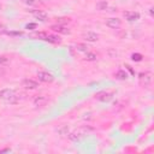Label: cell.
I'll list each match as a JSON object with an SVG mask.
<instances>
[{
    "instance_id": "6da1fadb",
    "label": "cell",
    "mask_w": 154,
    "mask_h": 154,
    "mask_svg": "<svg viewBox=\"0 0 154 154\" xmlns=\"http://www.w3.org/2000/svg\"><path fill=\"white\" fill-rule=\"evenodd\" d=\"M0 99L10 101L12 103L17 102V95L12 89H2V90H0Z\"/></svg>"
},
{
    "instance_id": "7a4b0ae2",
    "label": "cell",
    "mask_w": 154,
    "mask_h": 154,
    "mask_svg": "<svg viewBox=\"0 0 154 154\" xmlns=\"http://www.w3.org/2000/svg\"><path fill=\"white\" fill-rule=\"evenodd\" d=\"M37 78L40 82H43V83H51L53 82L54 77L53 75H51L49 72H46V71H40L37 72Z\"/></svg>"
},
{
    "instance_id": "3957f363",
    "label": "cell",
    "mask_w": 154,
    "mask_h": 154,
    "mask_svg": "<svg viewBox=\"0 0 154 154\" xmlns=\"http://www.w3.org/2000/svg\"><path fill=\"white\" fill-rule=\"evenodd\" d=\"M140 83L143 87H148L152 83V73L150 72H142V73H140Z\"/></svg>"
},
{
    "instance_id": "277c9868",
    "label": "cell",
    "mask_w": 154,
    "mask_h": 154,
    "mask_svg": "<svg viewBox=\"0 0 154 154\" xmlns=\"http://www.w3.org/2000/svg\"><path fill=\"white\" fill-rule=\"evenodd\" d=\"M106 25L108 28H111V29H118L122 25V20L119 18H117V17H112V18H108L106 20Z\"/></svg>"
},
{
    "instance_id": "5b68a950",
    "label": "cell",
    "mask_w": 154,
    "mask_h": 154,
    "mask_svg": "<svg viewBox=\"0 0 154 154\" xmlns=\"http://www.w3.org/2000/svg\"><path fill=\"white\" fill-rule=\"evenodd\" d=\"M113 94L112 93H108V91H100L95 95V99L99 100V101H102V102H106V101H109L112 99Z\"/></svg>"
},
{
    "instance_id": "8992f818",
    "label": "cell",
    "mask_w": 154,
    "mask_h": 154,
    "mask_svg": "<svg viewBox=\"0 0 154 154\" xmlns=\"http://www.w3.org/2000/svg\"><path fill=\"white\" fill-rule=\"evenodd\" d=\"M124 17L128 22H135V20L140 19V13L135 12V11H126V12H124Z\"/></svg>"
},
{
    "instance_id": "52a82bcc",
    "label": "cell",
    "mask_w": 154,
    "mask_h": 154,
    "mask_svg": "<svg viewBox=\"0 0 154 154\" xmlns=\"http://www.w3.org/2000/svg\"><path fill=\"white\" fill-rule=\"evenodd\" d=\"M22 85L25 88V89H36L38 87V83L34 79H30V78H26L22 82Z\"/></svg>"
},
{
    "instance_id": "ba28073f",
    "label": "cell",
    "mask_w": 154,
    "mask_h": 154,
    "mask_svg": "<svg viewBox=\"0 0 154 154\" xmlns=\"http://www.w3.org/2000/svg\"><path fill=\"white\" fill-rule=\"evenodd\" d=\"M30 12H31V14H32L36 19H38V20H41V22H43V20L47 19V13H46L45 11H41V10H31Z\"/></svg>"
},
{
    "instance_id": "9c48e42d",
    "label": "cell",
    "mask_w": 154,
    "mask_h": 154,
    "mask_svg": "<svg viewBox=\"0 0 154 154\" xmlns=\"http://www.w3.org/2000/svg\"><path fill=\"white\" fill-rule=\"evenodd\" d=\"M51 29H52L53 31H55V32H60V34H65V35L70 32L69 28H66V26L63 25V24H53V25L51 26Z\"/></svg>"
},
{
    "instance_id": "30bf717a",
    "label": "cell",
    "mask_w": 154,
    "mask_h": 154,
    "mask_svg": "<svg viewBox=\"0 0 154 154\" xmlns=\"http://www.w3.org/2000/svg\"><path fill=\"white\" fill-rule=\"evenodd\" d=\"M83 38L88 42H95V41L99 40V35L94 31H87V32L83 34Z\"/></svg>"
},
{
    "instance_id": "8fae6325",
    "label": "cell",
    "mask_w": 154,
    "mask_h": 154,
    "mask_svg": "<svg viewBox=\"0 0 154 154\" xmlns=\"http://www.w3.org/2000/svg\"><path fill=\"white\" fill-rule=\"evenodd\" d=\"M47 102H48V99H47V96H45V95H37V96L34 99V105H35L36 107H42V106H45Z\"/></svg>"
},
{
    "instance_id": "7c38bea8",
    "label": "cell",
    "mask_w": 154,
    "mask_h": 154,
    "mask_svg": "<svg viewBox=\"0 0 154 154\" xmlns=\"http://www.w3.org/2000/svg\"><path fill=\"white\" fill-rule=\"evenodd\" d=\"M46 41L49 42V43H60L61 42V38L59 36H57V35H48L47 38H46Z\"/></svg>"
},
{
    "instance_id": "4fadbf2b",
    "label": "cell",
    "mask_w": 154,
    "mask_h": 154,
    "mask_svg": "<svg viewBox=\"0 0 154 154\" xmlns=\"http://www.w3.org/2000/svg\"><path fill=\"white\" fill-rule=\"evenodd\" d=\"M107 7H108V4H107L106 0H100V1L96 2V8H97L99 11H103V10H106Z\"/></svg>"
},
{
    "instance_id": "5bb4252c",
    "label": "cell",
    "mask_w": 154,
    "mask_h": 154,
    "mask_svg": "<svg viewBox=\"0 0 154 154\" xmlns=\"http://www.w3.org/2000/svg\"><path fill=\"white\" fill-rule=\"evenodd\" d=\"M85 60L87 61H94V60H96V54L95 53H91V52H87Z\"/></svg>"
},
{
    "instance_id": "9a60e30c",
    "label": "cell",
    "mask_w": 154,
    "mask_h": 154,
    "mask_svg": "<svg viewBox=\"0 0 154 154\" xmlns=\"http://www.w3.org/2000/svg\"><path fill=\"white\" fill-rule=\"evenodd\" d=\"M116 77H117L118 79H125V78L128 77V75H126V72H125V71H123V70H119V71H117V73H116Z\"/></svg>"
},
{
    "instance_id": "2e32d148",
    "label": "cell",
    "mask_w": 154,
    "mask_h": 154,
    "mask_svg": "<svg viewBox=\"0 0 154 154\" xmlns=\"http://www.w3.org/2000/svg\"><path fill=\"white\" fill-rule=\"evenodd\" d=\"M22 2L25 5H29V6H35V5L40 4L41 1L40 0H22Z\"/></svg>"
},
{
    "instance_id": "e0dca14e",
    "label": "cell",
    "mask_w": 154,
    "mask_h": 154,
    "mask_svg": "<svg viewBox=\"0 0 154 154\" xmlns=\"http://www.w3.org/2000/svg\"><path fill=\"white\" fill-rule=\"evenodd\" d=\"M35 36H36L37 38H40V40H45V41H46V38H47L48 34H46V32H43V31H40V32H36V34H35Z\"/></svg>"
},
{
    "instance_id": "ac0fdd59",
    "label": "cell",
    "mask_w": 154,
    "mask_h": 154,
    "mask_svg": "<svg viewBox=\"0 0 154 154\" xmlns=\"http://www.w3.org/2000/svg\"><path fill=\"white\" fill-rule=\"evenodd\" d=\"M76 48H77V51H79V52H87V51H88V47H87L85 45H83V43H77Z\"/></svg>"
},
{
    "instance_id": "d6986e66",
    "label": "cell",
    "mask_w": 154,
    "mask_h": 154,
    "mask_svg": "<svg viewBox=\"0 0 154 154\" xmlns=\"http://www.w3.org/2000/svg\"><path fill=\"white\" fill-rule=\"evenodd\" d=\"M142 54H140V53H134L132 55H131V59L134 60V61H141L142 60Z\"/></svg>"
},
{
    "instance_id": "ffe728a7",
    "label": "cell",
    "mask_w": 154,
    "mask_h": 154,
    "mask_svg": "<svg viewBox=\"0 0 154 154\" xmlns=\"http://www.w3.org/2000/svg\"><path fill=\"white\" fill-rule=\"evenodd\" d=\"M59 20H58V24H65V23H69L70 22V18H58Z\"/></svg>"
},
{
    "instance_id": "44dd1931",
    "label": "cell",
    "mask_w": 154,
    "mask_h": 154,
    "mask_svg": "<svg viewBox=\"0 0 154 154\" xmlns=\"http://www.w3.org/2000/svg\"><path fill=\"white\" fill-rule=\"evenodd\" d=\"M58 132L61 134V135H66L69 132V129H67V126H63V129H59Z\"/></svg>"
},
{
    "instance_id": "7402d4cb",
    "label": "cell",
    "mask_w": 154,
    "mask_h": 154,
    "mask_svg": "<svg viewBox=\"0 0 154 154\" xmlns=\"http://www.w3.org/2000/svg\"><path fill=\"white\" fill-rule=\"evenodd\" d=\"M35 28H36V24H35V23H30V24L26 25V29H30V30H32V29H35Z\"/></svg>"
},
{
    "instance_id": "603a6c76",
    "label": "cell",
    "mask_w": 154,
    "mask_h": 154,
    "mask_svg": "<svg viewBox=\"0 0 154 154\" xmlns=\"http://www.w3.org/2000/svg\"><path fill=\"white\" fill-rule=\"evenodd\" d=\"M4 32H6V28L2 24H0V34H4Z\"/></svg>"
},
{
    "instance_id": "cb8c5ba5",
    "label": "cell",
    "mask_w": 154,
    "mask_h": 154,
    "mask_svg": "<svg viewBox=\"0 0 154 154\" xmlns=\"http://www.w3.org/2000/svg\"><path fill=\"white\" fill-rule=\"evenodd\" d=\"M8 152H11V149H10V148H4V149H0V153H8Z\"/></svg>"
},
{
    "instance_id": "d4e9b609",
    "label": "cell",
    "mask_w": 154,
    "mask_h": 154,
    "mask_svg": "<svg viewBox=\"0 0 154 154\" xmlns=\"http://www.w3.org/2000/svg\"><path fill=\"white\" fill-rule=\"evenodd\" d=\"M6 60H7V59H6L5 57H0V64H2V63H6Z\"/></svg>"
},
{
    "instance_id": "484cf974",
    "label": "cell",
    "mask_w": 154,
    "mask_h": 154,
    "mask_svg": "<svg viewBox=\"0 0 154 154\" xmlns=\"http://www.w3.org/2000/svg\"><path fill=\"white\" fill-rule=\"evenodd\" d=\"M0 10H1V5H0Z\"/></svg>"
}]
</instances>
